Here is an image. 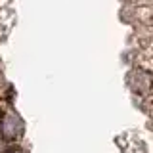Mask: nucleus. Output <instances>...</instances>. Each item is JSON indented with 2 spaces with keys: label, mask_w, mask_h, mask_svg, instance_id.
Segmentation results:
<instances>
[{
  "label": "nucleus",
  "mask_w": 153,
  "mask_h": 153,
  "mask_svg": "<svg viewBox=\"0 0 153 153\" xmlns=\"http://www.w3.org/2000/svg\"><path fill=\"white\" fill-rule=\"evenodd\" d=\"M23 134V123L13 111H4L0 117V138L6 143H13Z\"/></svg>",
  "instance_id": "obj_1"
},
{
  "label": "nucleus",
  "mask_w": 153,
  "mask_h": 153,
  "mask_svg": "<svg viewBox=\"0 0 153 153\" xmlns=\"http://www.w3.org/2000/svg\"><path fill=\"white\" fill-rule=\"evenodd\" d=\"M136 19L147 25H153V6H140L136 8Z\"/></svg>",
  "instance_id": "obj_2"
},
{
  "label": "nucleus",
  "mask_w": 153,
  "mask_h": 153,
  "mask_svg": "<svg viewBox=\"0 0 153 153\" xmlns=\"http://www.w3.org/2000/svg\"><path fill=\"white\" fill-rule=\"evenodd\" d=\"M4 153H25V151H23L21 147H17V146H12V147H6Z\"/></svg>",
  "instance_id": "obj_3"
},
{
  "label": "nucleus",
  "mask_w": 153,
  "mask_h": 153,
  "mask_svg": "<svg viewBox=\"0 0 153 153\" xmlns=\"http://www.w3.org/2000/svg\"><path fill=\"white\" fill-rule=\"evenodd\" d=\"M2 113H4V109H2V105H0V117H2Z\"/></svg>",
  "instance_id": "obj_4"
}]
</instances>
